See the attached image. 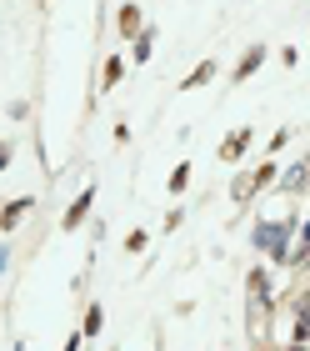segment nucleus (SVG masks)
Segmentation results:
<instances>
[{"label":"nucleus","mask_w":310,"mask_h":351,"mask_svg":"<svg viewBox=\"0 0 310 351\" xmlns=\"http://www.w3.org/2000/svg\"><path fill=\"white\" fill-rule=\"evenodd\" d=\"M246 146H250V131L240 125V131H235L231 141H225V146H220L216 156H220V161H240V156H246Z\"/></svg>","instance_id":"f257e3e1"},{"label":"nucleus","mask_w":310,"mask_h":351,"mask_svg":"<svg viewBox=\"0 0 310 351\" xmlns=\"http://www.w3.org/2000/svg\"><path fill=\"white\" fill-rule=\"evenodd\" d=\"M90 201H95V191H80V196H75V206H70V216H65V231H75L80 221H86V211H90Z\"/></svg>","instance_id":"f03ea898"},{"label":"nucleus","mask_w":310,"mask_h":351,"mask_svg":"<svg viewBox=\"0 0 310 351\" xmlns=\"http://www.w3.org/2000/svg\"><path fill=\"white\" fill-rule=\"evenodd\" d=\"M210 75H216V60H201V66H195V71L185 75V86H181V90H195V86H205Z\"/></svg>","instance_id":"7ed1b4c3"},{"label":"nucleus","mask_w":310,"mask_h":351,"mask_svg":"<svg viewBox=\"0 0 310 351\" xmlns=\"http://www.w3.org/2000/svg\"><path fill=\"white\" fill-rule=\"evenodd\" d=\"M30 206H36L30 196H21V201H10V206H5V231H15V226H21V216L30 211Z\"/></svg>","instance_id":"20e7f679"},{"label":"nucleus","mask_w":310,"mask_h":351,"mask_svg":"<svg viewBox=\"0 0 310 351\" xmlns=\"http://www.w3.org/2000/svg\"><path fill=\"white\" fill-rule=\"evenodd\" d=\"M260 60H266V51H260V45H250V51H246V60H240V66H235V81H246V75L260 66Z\"/></svg>","instance_id":"39448f33"},{"label":"nucleus","mask_w":310,"mask_h":351,"mask_svg":"<svg viewBox=\"0 0 310 351\" xmlns=\"http://www.w3.org/2000/svg\"><path fill=\"white\" fill-rule=\"evenodd\" d=\"M101 326H105V311H101V306H90V311H86V331H80V337H95Z\"/></svg>","instance_id":"423d86ee"},{"label":"nucleus","mask_w":310,"mask_h":351,"mask_svg":"<svg viewBox=\"0 0 310 351\" xmlns=\"http://www.w3.org/2000/svg\"><path fill=\"white\" fill-rule=\"evenodd\" d=\"M120 30H125V36H135V30H140V10H135V5L120 10Z\"/></svg>","instance_id":"0eeeda50"},{"label":"nucleus","mask_w":310,"mask_h":351,"mask_svg":"<svg viewBox=\"0 0 310 351\" xmlns=\"http://www.w3.org/2000/svg\"><path fill=\"white\" fill-rule=\"evenodd\" d=\"M250 291H255V296H266V301H270V276H266V271H260V266L250 271Z\"/></svg>","instance_id":"6e6552de"},{"label":"nucleus","mask_w":310,"mask_h":351,"mask_svg":"<svg viewBox=\"0 0 310 351\" xmlns=\"http://www.w3.org/2000/svg\"><path fill=\"white\" fill-rule=\"evenodd\" d=\"M145 241H151L145 231H130V236H125V251H130V256H140V251H145Z\"/></svg>","instance_id":"1a4fd4ad"},{"label":"nucleus","mask_w":310,"mask_h":351,"mask_svg":"<svg viewBox=\"0 0 310 351\" xmlns=\"http://www.w3.org/2000/svg\"><path fill=\"white\" fill-rule=\"evenodd\" d=\"M185 181H190V166L181 161V166H175V171H170V191H185Z\"/></svg>","instance_id":"9d476101"},{"label":"nucleus","mask_w":310,"mask_h":351,"mask_svg":"<svg viewBox=\"0 0 310 351\" xmlns=\"http://www.w3.org/2000/svg\"><path fill=\"white\" fill-rule=\"evenodd\" d=\"M135 60H151V30H145V36L135 40Z\"/></svg>","instance_id":"9b49d317"},{"label":"nucleus","mask_w":310,"mask_h":351,"mask_svg":"<svg viewBox=\"0 0 310 351\" xmlns=\"http://www.w3.org/2000/svg\"><path fill=\"white\" fill-rule=\"evenodd\" d=\"M80 341H86V337H70V341H65V351H80Z\"/></svg>","instance_id":"f8f14e48"},{"label":"nucleus","mask_w":310,"mask_h":351,"mask_svg":"<svg viewBox=\"0 0 310 351\" xmlns=\"http://www.w3.org/2000/svg\"><path fill=\"white\" fill-rule=\"evenodd\" d=\"M290 351H305V341H296V346H290Z\"/></svg>","instance_id":"ddd939ff"}]
</instances>
